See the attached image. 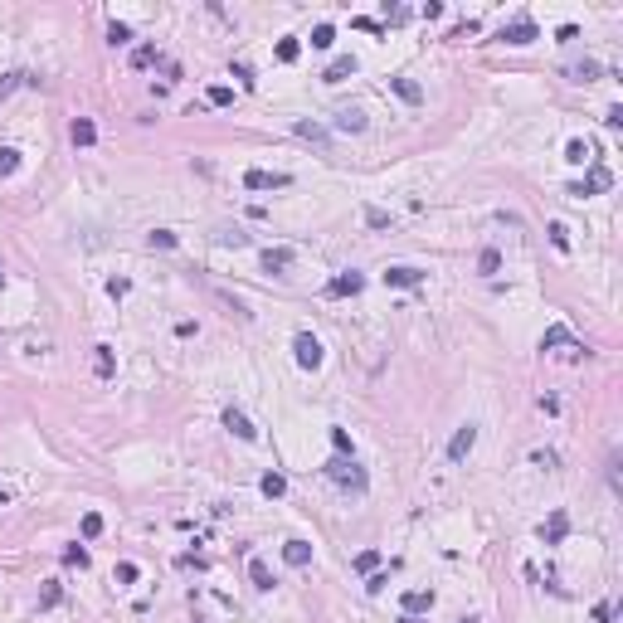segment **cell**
<instances>
[{
  "instance_id": "1",
  "label": "cell",
  "mask_w": 623,
  "mask_h": 623,
  "mask_svg": "<svg viewBox=\"0 0 623 623\" xmlns=\"http://www.w3.org/2000/svg\"><path fill=\"white\" fill-rule=\"evenodd\" d=\"M326 477H331V482H341V487L365 492V472H360V463H351V458H331V463H326Z\"/></svg>"
},
{
  "instance_id": "2",
  "label": "cell",
  "mask_w": 623,
  "mask_h": 623,
  "mask_svg": "<svg viewBox=\"0 0 623 623\" xmlns=\"http://www.w3.org/2000/svg\"><path fill=\"white\" fill-rule=\"evenodd\" d=\"M293 356H298L302 370H316V365L326 360V351H321V341H316L312 331H298V336H293Z\"/></svg>"
},
{
  "instance_id": "3",
  "label": "cell",
  "mask_w": 623,
  "mask_h": 623,
  "mask_svg": "<svg viewBox=\"0 0 623 623\" xmlns=\"http://www.w3.org/2000/svg\"><path fill=\"white\" fill-rule=\"evenodd\" d=\"M472 443H477V424H463V428L448 438V463H463V458L472 453Z\"/></svg>"
},
{
  "instance_id": "4",
  "label": "cell",
  "mask_w": 623,
  "mask_h": 623,
  "mask_svg": "<svg viewBox=\"0 0 623 623\" xmlns=\"http://www.w3.org/2000/svg\"><path fill=\"white\" fill-rule=\"evenodd\" d=\"M360 288H365V278H360V273L351 268V273H336V278L326 283V298H356Z\"/></svg>"
},
{
  "instance_id": "5",
  "label": "cell",
  "mask_w": 623,
  "mask_h": 623,
  "mask_svg": "<svg viewBox=\"0 0 623 623\" xmlns=\"http://www.w3.org/2000/svg\"><path fill=\"white\" fill-rule=\"evenodd\" d=\"M224 428H229L234 438H244V443H253V438H258V428L248 424V414H244V410H234V405L224 410Z\"/></svg>"
},
{
  "instance_id": "6",
  "label": "cell",
  "mask_w": 623,
  "mask_h": 623,
  "mask_svg": "<svg viewBox=\"0 0 623 623\" xmlns=\"http://www.w3.org/2000/svg\"><path fill=\"white\" fill-rule=\"evenodd\" d=\"M244 186H248V190H278V186H288V176H273V171H244Z\"/></svg>"
},
{
  "instance_id": "7",
  "label": "cell",
  "mask_w": 623,
  "mask_h": 623,
  "mask_svg": "<svg viewBox=\"0 0 623 623\" xmlns=\"http://www.w3.org/2000/svg\"><path fill=\"white\" fill-rule=\"evenodd\" d=\"M385 283H390V288H419V283H424V273L410 268V263H400V268H390V273H385Z\"/></svg>"
},
{
  "instance_id": "8",
  "label": "cell",
  "mask_w": 623,
  "mask_h": 623,
  "mask_svg": "<svg viewBox=\"0 0 623 623\" xmlns=\"http://www.w3.org/2000/svg\"><path fill=\"white\" fill-rule=\"evenodd\" d=\"M293 132H298V136H302V141H312V146H316V151H331V136H326V132H321V127H316V122H298V127H293Z\"/></svg>"
},
{
  "instance_id": "9",
  "label": "cell",
  "mask_w": 623,
  "mask_h": 623,
  "mask_svg": "<svg viewBox=\"0 0 623 623\" xmlns=\"http://www.w3.org/2000/svg\"><path fill=\"white\" fill-rule=\"evenodd\" d=\"M283 560H288L293 570H302V565H312V545L307 540H288V545H283Z\"/></svg>"
},
{
  "instance_id": "10",
  "label": "cell",
  "mask_w": 623,
  "mask_h": 623,
  "mask_svg": "<svg viewBox=\"0 0 623 623\" xmlns=\"http://www.w3.org/2000/svg\"><path fill=\"white\" fill-rule=\"evenodd\" d=\"M502 39H507V44H531V39H536V24H531V20H512V24L502 29Z\"/></svg>"
},
{
  "instance_id": "11",
  "label": "cell",
  "mask_w": 623,
  "mask_h": 623,
  "mask_svg": "<svg viewBox=\"0 0 623 623\" xmlns=\"http://www.w3.org/2000/svg\"><path fill=\"white\" fill-rule=\"evenodd\" d=\"M594 190H609V171H594L589 181H580V186H570V195H575V200H584V195H594Z\"/></svg>"
},
{
  "instance_id": "12",
  "label": "cell",
  "mask_w": 623,
  "mask_h": 623,
  "mask_svg": "<svg viewBox=\"0 0 623 623\" xmlns=\"http://www.w3.org/2000/svg\"><path fill=\"white\" fill-rule=\"evenodd\" d=\"M263 268H268V273H278V278H283V273H288V268H293V248H268V253H263Z\"/></svg>"
},
{
  "instance_id": "13",
  "label": "cell",
  "mask_w": 623,
  "mask_h": 623,
  "mask_svg": "<svg viewBox=\"0 0 623 623\" xmlns=\"http://www.w3.org/2000/svg\"><path fill=\"white\" fill-rule=\"evenodd\" d=\"M351 74H356V59L341 54V59H331V69H326L321 78H326V83H341V78H351Z\"/></svg>"
},
{
  "instance_id": "14",
  "label": "cell",
  "mask_w": 623,
  "mask_h": 623,
  "mask_svg": "<svg viewBox=\"0 0 623 623\" xmlns=\"http://www.w3.org/2000/svg\"><path fill=\"white\" fill-rule=\"evenodd\" d=\"M336 127H341V132H365V112L341 107V112H336Z\"/></svg>"
},
{
  "instance_id": "15",
  "label": "cell",
  "mask_w": 623,
  "mask_h": 623,
  "mask_svg": "<svg viewBox=\"0 0 623 623\" xmlns=\"http://www.w3.org/2000/svg\"><path fill=\"white\" fill-rule=\"evenodd\" d=\"M69 136H74V146H93V141H98V127H93V122H88V117H78V122H74V132H69Z\"/></svg>"
},
{
  "instance_id": "16",
  "label": "cell",
  "mask_w": 623,
  "mask_h": 623,
  "mask_svg": "<svg viewBox=\"0 0 623 623\" xmlns=\"http://www.w3.org/2000/svg\"><path fill=\"white\" fill-rule=\"evenodd\" d=\"M93 370H98L103 380H112V370H117V360H112V346H93Z\"/></svg>"
},
{
  "instance_id": "17",
  "label": "cell",
  "mask_w": 623,
  "mask_h": 623,
  "mask_svg": "<svg viewBox=\"0 0 623 623\" xmlns=\"http://www.w3.org/2000/svg\"><path fill=\"white\" fill-rule=\"evenodd\" d=\"M565 531H570V521H565V512H555V517H550V526H540V536H545V545H555V540H565Z\"/></svg>"
},
{
  "instance_id": "18",
  "label": "cell",
  "mask_w": 623,
  "mask_h": 623,
  "mask_svg": "<svg viewBox=\"0 0 623 623\" xmlns=\"http://www.w3.org/2000/svg\"><path fill=\"white\" fill-rule=\"evenodd\" d=\"M424 609H433V594L428 589H410L405 594V614H424Z\"/></svg>"
},
{
  "instance_id": "19",
  "label": "cell",
  "mask_w": 623,
  "mask_h": 623,
  "mask_svg": "<svg viewBox=\"0 0 623 623\" xmlns=\"http://www.w3.org/2000/svg\"><path fill=\"white\" fill-rule=\"evenodd\" d=\"M390 88H395L405 103H419V98H424V88H419V83H410V78H390Z\"/></svg>"
},
{
  "instance_id": "20",
  "label": "cell",
  "mask_w": 623,
  "mask_h": 623,
  "mask_svg": "<svg viewBox=\"0 0 623 623\" xmlns=\"http://www.w3.org/2000/svg\"><path fill=\"white\" fill-rule=\"evenodd\" d=\"M258 487H263V497H283V492H288V477H283V472H268Z\"/></svg>"
},
{
  "instance_id": "21",
  "label": "cell",
  "mask_w": 623,
  "mask_h": 623,
  "mask_svg": "<svg viewBox=\"0 0 623 623\" xmlns=\"http://www.w3.org/2000/svg\"><path fill=\"white\" fill-rule=\"evenodd\" d=\"M248 580H253L258 589H273V575H268V565H263V560H248Z\"/></svg>"
},
{
  "instance_id": "22",
  "label": "cell",
  "mask_w": 623,
  "mask_h": 623,
  "mask_svg": "<svg viewBox=\"0 0 623 623\" xmlns=\"http://www.w3.org/2000/svg\"><path fill=\"white\" fill-rule=\"evenodd\" d=\"M15 171H20V151H15V146H0V181L15 176Z\"/></svg>"
},
{
  "instance_id": "23",
  "label": "cell",
  "mask_w": 623,
  "mask_h": 623,
  "mask_svg": "<svg viewBox=\"0 0 623 623\" xmlns=\"http://www.w3.org/2000/svg\"><path fill=\"white\" fill-rule=\"evenodd\" d=\"M331 44H336V29L331 24H316L312 29V49H331Z\"/></svg>"
},
{
  "instance_id": "24",
  "label": "cell",
  "mask_w": 623,
  "mask_h": 623,
  "mask_svg": "<svg viewBox=\"0 0 623 623\" xmlns=\"http://www.w3.org/2000/svg\"><path fill=\"white\" fill-rule=\"evenodd\" d=\"M565 161H575V166H584V161H589V146H584L580 136H575V141H565Z\"/></svg>"
},
{
  "instance_id": "25",
  "label": "cell",
  "mask_w": 623,
  "mask_h": 623,
  "mask_svg": "<svg viewBox=\"0 0 623 623\" xmlns=\"http://www.w3.org/2000/svg\"><path fill=\"white\" fill-rule=\"evenodd\" d=\"M103 536V517L98 512H83V540H98Z\"/></svg>"
},
{
  "instance_id": "26",
  "label": "cell",
  "mask_w": 623,
  "mask_h": 623,
  "mask_svg": "<svg viewBox=\"0 0 623 623\" xmlns=\"http://www.w3.org/2000/svg\"><path fill=\"white\" fill-rule=\"evenodd\" d=\"M298 54H302L298 39H278V59H283V64H298Z\"/></svg>"
},
{
  "instance_id": "27",
  "label": "cell",
  "mask_w": 623,
  "mask_h": 623,
  "mask_svg": "<svg viewBox=\"0 0 623 623\" xmlns=\"http://www.w3.org/2000/svg\"><path fill=\"white\" fill-rule=\"evenodd\" d=\"M477 268H482V273H497V268H502V253H497V248H482Z\"/></svg>"
},
{
  "instance_id": "28",
  "label": "cell",
  "mask_w": 623,
  "mask_h": 623,
  "mask_svg": "<svg viewBox=\"0 0 623 623\" xmlns=\"http://www.w3.org/2000/svg\"><path fill=\"white\" fill-rule=\"evenodd\" d=\"M550 346H570V331H565V326H555V331H545V341H540V351H550Z\"/></svg>"
},
{
  "instance_id": "29",
  "label": "cell",
  "mask_w": 623,
  "mask_h": 623,
  "mask_svg": "<svg viewBox=\"0 0 623 623\" xmlns=\"http://www.w3.org/2000/svg\"><path fill=\"white\" fill-rule=\"evenodd\" d=\"M136 580H141V570H136L132 560H122V565H117V584H136Z\"/></svg>"
},
{
  "instance_id": "30",
  "label": "cell",
  "mask_w": 623,
  "mask_h": 623,
  "mask_svg": "<svg viewBox=\"0 0 623 623\" xmlns=\"http://www.w3.org/2000/svg\"><path fill=\"white\" fill-rule=\"evenodd\" d=\"M205 98H209V103H214V107H229V103H234V93H229L224 83H214V88H209V93H205Z\"/></svg>"
},
{
  "instance_id": "31",
  "label": "cell",
  "mask_w": 623,
  "mask_h": 623,
  "mask_svg": "<svg viewBox=\"0 0 623 623\" xmlns=\"http://www.w3.org/2000/svg\"><path fill=\"white\" fill-rule=\"evenodd\" d=\"M331 448L346 458V453H351V433H346V428H331Z\"/></svg>"
},
{
  "instance_id": "32",
  "label": "cell",
  "mask_w": 623,
  "mask_h": 623,
  "mask_svg": "<svg viewBox=\"0 0 623 623\" xmlns=\"http://www.w3.org/2000/svg\"><path fill=\"white\" fill-rule=\"evenodd\" d=\"M375 565H380V555H375V550H360V555H356V570H360V575H370Z\"/></svg>"
},
{
  "instance_id": "33",
  "label": "cell",
  "mask_w": 623,
  "mask_h": 623,
  "mask_svg": "<svg viewBox=\"0 0 623 623\" xmlns=\"http://www.w3.org/2000/svg\"><path fill=\"white\" fill-rule=\"evenodd\" d=\"M107 39H112V44H127V39H132V29H127V24H117V20H112V24H107Z\"/></svg>"
},
{
  "instance_id": "34",
  "label": "cell",
  "mask_w": 623,
  "mask_h": 623,
  "mask_svg": "<svg viewBox=\"0 0 623 623\" xmlns=\"http://www.w3.org/2000/svg\"><path fill=\"white\" fill-rule=\"evenodd\" d=\"M151 64H156V49H136L132 54V69H151Z\"/></svg>"
},
{
  "instance_id": "35",
  "label": "cell",
  "mask_w": 623,
  "mask_h": 623,
  "mask_svg": "<svg viewBox=\"0 0 623 623\" xmlns=\"http://www.w3.org/2000/svg\"><path fill=\"white\" fill-rule=\"evenodd\" d=\"M550 244H555V248H570V229H565V224H550Z\"/></svg>"
},
{
  "instance_id": "36",
  "label": "cell",
  "mask_w": 623,
  "mask_h": 623,
  "mask_svg": "<svg viewBox=\"0 0 623 623\" xmlns=\"http://www.w3.org/2000/svg\"><path fill=\"white\" fill-rule=\"evenodd\" d=\"M64 560H69V565H78V570H83V565H88V550H83V545H69V550H64Z\"/></svg>"
},
{
  "instance_id": "37",
  "label": "cell",
  "mask_w": 623,
  "mask_h": 623,
  "mask_svg": "<svg viewBox=\"0 0 623 623\" xmlns=\"http://www.w3.org/2000/svg\"><path fill=\"white\" fill-rule=\"evenodd\" d=\"M151 244H156V248H176V234H171V229H156Z\"/></svg>"
},
{
  "instance_id": "38",
  "label": "cell",
  "mask_w": 623,
  "mask_h": 623,
  "mask_svg": "<svg viewBox=\"0 0 623 623\" xmlns=\"http://www.w3.org/2000/svg\"><path fill=\"white\" fill-rule=\"evenodd\" d=\"M575 78H580V83H589V78H599V64H580V69H575Z\"/></svg>"
},
{
  "instance_id": "39",
  "label": "cell",
  "mask_w": 623,
  "mask_h": 623,
  "mask_svg": "<svg viewBox=\"0 0 623 623\" xmlns=\"http://www.w3.org/2000/svg\"><path fill=\"white\" fill-rule=\"evenodd\" d=\"M531 463H540V468H555L560 458H555V453H545V448H536V453H531Z\"/></svg>"
},
{
  "instance_id": "40",
  "label": "cell",
  "mask_w": 623,
  "mask_h": 623,
  "mask_svg": "<svg viewBox=\"0 0 623 623\" xmlns=\"http://www.w3.org/2000/svg\"><path fill=\"white\" fill-rule=\"evenodd\" d=\"M614 619V609H609V604H599V609H594V623H609Z\"/></svg>"
},
{
  "instance_id": "41",
  "label": "cell",
  "mask_w": 623,
  "mask_h": 623,
  "mask_svg": "<svg viewBox=\"0 0 623 623\" xmlns=\"http://www.w3.org/2000/svg\"><path fill=\"white\" fill-rule=\"evenodd\" d=\"M5 502H10V497H5V492H0V507H5Z\"/></svg>"
},
{
  "instance_id": "42",
  "label": "cell",
  "mask_w": 623,
  "mask_h": 623,
  "mask_svg": "<svg viewBox=\"0 0 623 623\" xmlns=\"http://www.w3.org/2000/svg\"><path fill=\"white\" fill-rule=\"evenodd\" d=\"M458 623H477V619H458Z\"/></svg>"
},
{
  "instance_id": "43",
  "label": "cell",
  "mask_w": 623,
  "mask_h": 623,
  "mask_svg": "<svg viewBox=\"0 0 623 623\" xmlns=\"http://www.w3.org/2000/svg\"><path fill=\"white\" fill-rule=\"evenodd\" d=\"M0 278H5V268H0Z\"/></svg>"
}]
</instances>
